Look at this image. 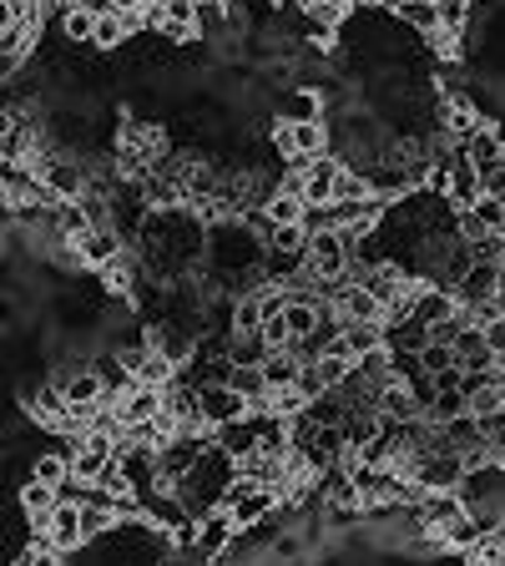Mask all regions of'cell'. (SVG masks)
Here are the masks:
<instances>
[{
  "label": "cell",
  "mask_w": 505,
  "mask_h": 566,
  "mask_svg": "<svg viewBox=\"0 0 505 566\" xmlns=\"http://www.w3.org/2000/svg\"><path fill=\"white\" fill-rule=\"evenodd\" d=\"M283 117H288V122L324 117V96H318V86H294V92L283 96Z\"/></svg>",
  "instance_id": "cell-16"
},
{
  "label": "cell",
  "mask_w": 505,
  "mask_h": 566,
  "mask_svg": "<svg viewBox=\"0 0 505 566\" xmlns=\"http://www.w3.org/2000/svg\"><path fill=\"white\" fill-rule=\"evenodd\" d=\"M273 6H278V11H298V15L314 11V0H273Z\"/></svg>",
  "instance_id": "cell-22"
},
{
  "label": "cell",
  "mask_w": 505,
  "mask_h": 566,
  "mask_svg": "<svg viewBox=\"0 0 505 566\" xmlns=\"http://www.w3.org/2000/svg\"><path fill=\"white\" fill-rule=\"evenodd\" d=\"M339 349L349 354V359H365V354L389 349V334H385V324H344Z\"/></svg>",
  "instance_id": "cell-14"
},
{
  "label": "cell",
  "mask_w": 505,
  "mask_h": 566,
  "mask_svg": "<svg viewBox=\"0 0 505 566\" xmlns=\"http://www.w3.org/2000/svg\"><path fill=\"white\" fill-rule=\"evenodd\" d=\"M15 506H21V516L31 521V526H41V521L61 506V485L41 481V475H25L21 491H15Z\"/></svg>",
  "instance_id": "cell-9"
},
{
  "label": "cell",
  "mask_w": 505,
  "mask_h": 566,
  "mask_svg": "<svg viewBox=\"0 0 505 566\" xmlns=\"http://www.w3.org/2000/svg\"><path fill=\"white\" fill-rule=\"evenodd\" d=\"M314 6H318V11H329L334 21H344V15H349L354 6H359V0H314Z\"/></svg>",
  "instance_id": "cell-21"
},
{
  "label": "cell",
  "mask_w": 505,
  "mask_h": 566,
  "mask_svg": "<svg viewBox=\"0 0 505 566\" xmlns=\"http://www.w3.org/2000/svg\"><path fill=\"white\" fill-rule=\"evenodd\" d=\"M41 542L51 546L56 556H71L76 546H86V526H82V501H61L46 521H41Z\"/></svg>",
  "instance_id": "cell-5"
},
{
  "label": "cell",
  "mask_w": 505,
  "mask_h": 566,
  "mask_svg": "<svg viewBox=\"0 0 505 566\" xmlns=\"http://www.w3.org/2000/svg\"><path fill=\"white\" fill-rule=\"evenodd\" d=\"M31 475H41V481H51V485L71 481V450H41V455L31 460Z\"/></svg>",
  "instance_id": "cell-17"
},
{
  "label": "cell",
  "mask_w": 505,
  "mask_h": 566,
  "mask_svg": "<svg viewBox=\"0 0 505 566\" xmlns=\"http://www.w3.org/2000/svg\"><path fill=\"white\" fill-rule=\"evenodd\" d=\"M152 21L157 35H167V41H192L198 35V0H162Z\"/></svg>",
  "instance_id": "cell-10"
},
{
  "label": "cell",
  "mask_w": 505,
  "mask_h": 566,
  "mask_svg": "<svg viewBox=\"0 0 505 566\" xmlns=\"http://www.w3.org/2000/svg\"><path fill=\"white\" fill-rule=\"evenodd\" d=\"M273 153L288 157L294 167L314 163V157L329 153V122L324 117H304V122H273Z\"/></svg>",
  "instance_id": "cell-1"
},
{
  "label": "cell",
  "mask_w": 505,
  "mask_h": 566,
  "mask_svg": "<svg viewBox=\"0 0 505 566\" xmlns=\"http://www.w3.org/2000/svg\"><path fill=\"white\" fill-rule=\"evenodd\" d=\"M304 263L318 273V279H344L354 263V248H349V238H344V228H314Z\"/></svg>",
  "instance_id": "cell-4"
},
{
  "label": "cell",
  "mask_w": 505,
  "mask_h": 566,
  "mask_svg": "<svg viewBox=\"0 0 505 566\" xmlns=\"http://www.w3.org/2000/svg\"><path fill=\"white\" fill-rule=\"evenodd\" d=\"M223 379L238 389V395H243L248 405H253V410H263V400H269V389H273L269 385V369H263V365H248V359H228Z\"/></svg>",
  "instance_id": "cell-11"
},
{
  "label": "cell",
  "mask_w": 505,
  "mask_h": 566,
  "mask_svg": "<svg viewBox=\"0 0 505 566\" xmlns=\"http://www.w3.org/2000/svg\"><path fill=\"white\" fill-rule=\"evenodd\" d=\"M35 167H41V177H46V188L56 192V198H86V188H92V167H86L82 157L56 153V147H41Z\"/></svg>",
  "instance_id": "cell-2"
},
{
  "label": "cell",
  "mask_w": 505,
  "mask_h": 566,
  "mask_svg": "<svg viewBox=\"0 0 505 566\" xmlns=\"http://www.w3.org/2000/svg\"><path fill=\"white\" fill-rule=\"evenodd\" d=\"M61 15V35H66V46H92L96 41V15L102 11H92V6H66V11H56Z\"/></svg>",
  "instance_id": "cell-15"
},
{
  "label": "cell",
  "mask_w": 505,
  "mask_h": 566,
  "mask_svg": "<svg viewBox=\"0 0 505 566\" xmlns=\"http://www.w3.org/2000/svg\"><path fill=\"white\" fill-rule=\"evenodd\" d=\"M238 542V521L228 516L223 506H212L198 516V536H192V556L198 562H218V556H228Z\"/></svg>",
  "instance_id": "cell-6"
},
{
  "label": "cell",
  "mask_w": 505,
  "mask_h": 566,
  "mask_svg": "<svg viewBox=\"0 0 505 566\" xmlns=\"http://www.w3.org/2000/svg\"><path fill=\"white\" fill-rule=\"evenodd\" d=\"M389 15L414 35H435L445 25L440 21V0H389Z\"/></svg>",
  "instance_id": "cell-12"
},
{
  "label": "cell",
  "mask_w": 505,
  "mask_h": 566,
  "mask_svg": "<svg viewBox=\"0 0 505 566\" xmlns=\"http://www.w3.org/2000/svg\"><path fill=\"white\" fill-rule=\"evenodd\" d=\"M304 552H308V536H304V531H288V536H273L269 562H298Z\"/></svg>",
  "instance_id": "cell-18"
},
{
  "label": "cell",
  "mask_w": 505,
  "mask_h": 566,
  "mask_svg": "<svg viewBox=\"0 0 505 566\" xmlns=\"http://www.w3.org/2000/svg\"><path fill=\"white\" fill-rule=\"evenodd\" d=\"M455 365L460 369H491L495 365V354H491V344H485L481 324H465V329L455 334Z\"/></svg>",
  "instance_id": "cell-13"
},
{
  "label": "cell",
  "mask_w": 505,
  "mask_h": 566,
  "mask_svg": "<svg viewBox=\"0 0 505 566\" xmlns=\"http://www.w3.org/2000/svg\"><path fill=\"white\" fill-rule=\"evenodd\" d=\"M112 6H117V11H127V15H157V6H162V0H112Z\"/></svg>",
  "instance_id": "cell-20"
},
{
  "label": "cell",
  "mask_w": 505,
  "mask_h": 566,
  "mask_svg": "<svg viewBox=\"0 0 505 566\" xmlns=\"http://www.w3.org/2000/svg\"><path fill=\"white\" fill-rule=\"evenodd\" d=\"M465 511H471V501H465V491H424L420 495V521H424V531H430V536H445L450 526H455L460 516H465Z\"/></svg>",
  "instance_id": "cell-8"
},
{
  "label": "cell",
  "mask_w": 505,
  "mask_h": 566,
  "mask_svg": "<svg viewBox=\"0 0 505 566\" xmlns=\"http://www.w3.org/2000/svg\"><path fill=\"white\" fill-rule=\"evenodd\" d=\"M253 410V405L238 395L228 379H202L198 385V415H202V424L208 430H223V424H233V420H243V415Z\"/></svg>",
  "instance_id": "cell-3"
},
{
  "label": "cell",
  "mask_w": 505,
  "mask_h": 566,
  "mask_svg": "<svg viewBox=\"0 0 505 566\" xmlns=\"http://www.w3.org/2000/svg\"><path fill=\"white\" fill-rule=\"evenodd\" d=\"M481 329H485V344H491V354H495V365L505 369V314L495 308L491 318H481Z\"/></svg>",
  "instance_id": "cell-19"
},
{
  "label": "cell",
  "mask_w": 505,
  "mask_h": 566,
  "mask_svg": "<svg viewBox=\"0 0 505 566\" xmlns=\"http://www.w3.org/2000/svg\"><path fill=\"white\" fill-rule=\"evenodd\" d=\"M112 405H117V420L127 424V430H137V424H147V420L162 415V385H141V379H131L122 395H112Z\"/></svg>",
  "instance_id": "cell-7"
},
{
  "label": "cell",
  "mask_w": 505,
  "mask_h": 566,
  "mask_svg": "<svg viewBox=\"0 0 505 566\" xmlns=\"http://www.w3.org/2000/svg\"><path fill=\"white\" fill-rule=\"evenodd\" d=\"M51 11H66V6H86V0H46Z\"/></svg>",
  "instance_id": "cell-23"
}]
</instances>
